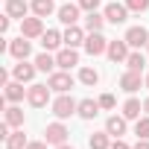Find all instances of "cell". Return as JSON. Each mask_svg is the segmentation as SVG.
Returning <instances> with one entry per match:
<instances>
[{"label":"cell","instance_id":"41","mask_svg":"<svg viewBox=\"0 0 149 149\" xmlns=\"http://www.w3.org/2000/svg\"><path fill=\"white\" fill-rule=\"evenodd\" d=\"M146 47H149V44H146Z\"/></svg>","mask_w":149,"mask_h":149},{"label":"cell","instance_id":"26","mask_svg":"<svg viewBox=\"0 0 149 149\" xmlns=\"http://www.w3.org/2000/svg\"><path fill=\"white\" fill-rule=\"evenodd\" d=\"M6 149H26V137H24V129H18V132H12V134L6 137Z\"/></svg>","mask_w":149,"mask_h":149},{"label":"cell","instance_id":"17","mask_svg":"<svg viewBox=\"0 0 149 149\" xmlns=\"http://www.w3.org/2000/svg\"><path fill=\"white\" fill-rule=\"evenodd\" d=\"M100 108H102V105H100V100H82L76 114H79L82 120H94V117L100 114Z\"/></svg>","mask_w":149,"mask_h":149},{"label":"cell","instance_id":"34","mask_svg":"<svg viewBox=\"0 0 149 149\" xmlns=\"http://www.w3.org/2000/svg\"><path fill=\"white\" fill-rule=\"evenodd\" d=\"M9 24H12V18L3 15V18H0V32H9Z\"/></svg>","mask_w":149,"mask_h":149},{"label":"cell","instance_id":"11","mask_svg":"<svg viewBox=\"0 0 149 149\" xmlns=\"http://www.w3.org/2000/svg\"><path fill=\"white\" fill-rule=\"evenodd\" d=\"M9 53L18 58V61H26L29 58V53H32V47H29V38H15V41H9Z\"/></svg>","mask_w":149,"mask_h":149},{"label":"cell","instance_id":"18","mask_svg":"<svg viewBox=\"0 0 149 149\" xmlns=\"http://www.w3.org/2000/svg\"><path fill=\"white\" fill-rule=\"evenodd\" d=\"M26 9H29L26 0H6V15H9V18L24 21V18H26Z\"/></svg>","mask_w":149,"mask_h":149},{"label":"cell","instance_id":"21","mask_svg":"<svg viewBox=\"0 0 149 149\" xmlns=\"http://www.w3.org/2000/svg\"><path fill=\"white\" fill-rule=\"evenodd\" d=\"M105 132L108 134H114V137H123L126 134V117H108V123H105Z\"/></svg>","mask_w":149,"mask_h":149},{"label":"cell","instance_id":"31","mask_svg":"<svg viewBox=\"0 0 149 149\" xmlns=\"http://www.w3.org/2000/svg\"><path fill=\"white\" fill-rule=\"evenodd\" d=\"M129 12H146L149 9V0H126Z\"/></svg>","mask_w":149,"mask_h":149},{"label":"cell","instance_id":"10","mask_svg":"<svg viewBox=\"0 0 149 149\" xmlns=\"http://www.w3.org/2000/svg\"><path fill=\"white\" fill-rule=\"evenodd\" d=\"M44 134H47V143H50V146H61V143H67V134H70V132H67L61 123H50Z\"/></svg>","mask_w":149,"mask_h":149},{"label":"cell","instance_id":"40","mask_svg":"<svg viewBox=\"0 0 149 149\" xmlns=\"http://www.w3.org/2000/svg\"><path fill=\"white\" fill-rule=\"evenodd\" d=\"M143 85H146V88H149V73H146V79H143Z\"/></svg>","mask_w":149,"mask_h":149},{"label":"cell","instance_id":"29","mask_svg":"<svg viewBox=\"0 0 149 149\" xmlns=\"http://www.w3.org/2000/svg\"><path fill=\"white\" fill-rule=\"evenodd\" d=\"M134 134H137L140 140H149V114H143V117L134 123Z\"/></svg>","mask_w":149,"mask_h":149},{"label":"cell","instance_id":"15","mask_svg":"<svg viewBox=\"0 0 149 149\" xmlns=\"http://www.w3.org/2000/svg\"><path fill=\"white\" fill-rule=\"evenodd\" d=\"M35 64H26V61H18L15 67H12V76L18 79V82H32V76H35Z\"/></svg>","mask_w":149,"mask_h":149},{"label":"cell","instance_id":"9","mask_svg":"<svg viewBox=\"0 0 149 149\" xmlns=\"http://www.w3.org/2000/svg\"><path fill=\"white\" fill-rule=\"evenodd\" d=\"M73 64H79V53L73 50V47H64V50L56 53V67L58 70H70Z\"/></svg>","mask_w":149,"mask_h":149},{"label":"cell","instance_id":"13","mask_svg":"<svg viewBox=\"0 0 149 149\" xmlns=\"http://www.w3.org/2000/svg\"><path fill=\"white\" fill-rule=\"evenodd\" d=\"M140 82H143V79H140V70H126L123 76H120V88H123L126 94H134V91L140 88Z\"/></svg>","mask_w":149,"mask_h":149},{"label":"cell","instance_id":"7","mask_svg":"<svg viewBox=\"0 0 149 149\" xmlns=\"http://www.w3.org/2000/svg\"><path fill=\"white\" fill-rule=\"evenodd\" d=\"M129 53H132V47H129V41L123 38V41H108V50H105V56L117 64V61H126L129 58Z\"/></svg>","mask_w":149,"mask_h":149},{"label":"cell","instance_id":"35","mask_svg":"<svg viewBox=\"0 0 149 149\" xmlns=\"http://www.w3.org/2000/svg\"><path fill=\"white\" fill-rule=\"evenodd\" d=\"M26 149H47V140H32L26 143Z\"/></svg>","mask_w":149,"mask_h":149},{"label":"cell","instance_id":"25","mask_svg":"<svg viewBox=\"0 0 149 149\" xmlns=\"http://www.w3.org/2000/svg\"><path fill=\"white\" fill-rule=\"evenodd\" d=\"M88 143H91V149H111V140H108V132H94Z\"/></svg>","mask_w":149,"mask_h":149},{"label":"cell","instance_id":"28","mask_svg":"<svg viewBox=\"0 0 149 149\" xmlns=\"http://www.w3.org/2000/svg\"><path fill=\"white\" fill-rule=\"evenodd\" d=\"M53 0H32V12L38 15V18H47V15H53Z\"/></svg>","mask_w":149,"mask_h":149},{"label":"cell","instance_id":"12","mask_svg":"<svg viewBox=\"0 0 149 149\" xmlns=\"http://www.w3.org/2000/svg\"><path fill=\"white\" fill-rule=\"evenodd\" d=\"M85 38H88L85 29L73 24V26H67V32H64V47H73V50H76V47H85Z\"/></svg>","mask_w":149,"mask_h":149},{"label":"cell","instance_id":"20","mask_svg":"<svg viewBox=\"0 0 149 149\" xmlns=\"http://www.w3.org/2000/svg\"><path fill=\"white\" fill-rule=\"evenodd\" d=\"M3 120H6L12 129H21V126H24V108H18V105L12 102V105L3 111Z\"/></svg>","mask_w":149,"mask_h":149},{"label":"cell","instance_id":"36","mask_svg":"<svg viewBox=\"0 0 149 149\" xmlns=\"http://www.w3.org/2000/svg\"><path fill=\"white\" fill-rule=\"evenodd\" d=\"M111 149H132V146H129V143H126V140H120V137H117V140H114V143H111Z\"/></svg>","mask_w":149,"mask_h":149},{"label":"cell","instance_id":"37","mask_svg":"<svg viewBox=\"0 0 149 149\" xmlns=\"http://www.w3.org/2000/svg\"><path fill=\"white\" fill-rule=\"evenodd\" d=\"M132 149H149V140H137V143H134Z\"/></svg>","mask_w":149,"mask_h":149},{"label":"cell","instance_id":"4","mask_svg":"<svg viewBox=\"0 0 149 149\" xmlns=\"http://www.w3.org/2000/svg\"><path fill=\"white\" fill-rule=\"evenodd\" d=\"M108 50V38L102 35V32H88V38H85V53L88 56H102Z\"/></svg>","mask_w":149,"mask_h":149},{"label":"cell","instance_id":"39","mask_svg":"<svg viewBox=\"0 0 149 149\" xmlns=\"http://www.w3.org/2000/svg\"><path fill=\"white\" fill-rule=\"evenodd\" d=\"M56 149H73V146H67V143H61V146H56Z\"/></svg>","mask_w":149,"mask_h":149},{"label":"cell","instance_id":"3","mask_svg":"<svg viewBox=\"0 0 149 149\" xmlns=\"http://www.w3.org/2000/svg\"><path fill=\"white\" fill-rule=\"evenodd\" d=\"M47 85H50L56 94H67V91L73 88V76H70L67 70H53L50 79H47Z\"/></svg>","mask_w":149,"mask_h":149},{"label":"cell","instance_id":"5","mask_svg":"<svg viewBox=\"0 0 149 149\" xmlns=\"http://www.w3.org/2000/svg\"><path fill=\"white\" fill-rule=\"evenodd\" d=\"M21 35L24 38H41L44 35V18H24L21 21Z\"/></svg>","mask_w":149,"mask_h":149},{"label":"cell","instance_id":"19","mask_svg":"<svg viewBox=\"0 0 149 149\" xmlns=\"http://www.w3.org/2000/svg\"><path fill=\"white\" fill-rule=\"evenodd\" d=\"M41 44H44V50H58V47L64 44V35H61L58 29H47V32L41 35Z\"/></svg>","mask_w":149,"mask_h":149},{"label":"cell","instance_id":"32","mask_svg":"<svg viewBox=\"0 0 149 149\" xmlns=\"http://www.w3.org/2000/svg\"><path fill=\"white\" fill-rule=\"evenodd\" d=\"M100 105H102V108H114V105H117L114 94H102V97H100Z\"/></svg>","mask_w":149,"mask_h":149},{"label":"cell","instance_id":"22","mask_svg":"<svg viewBox=\"0 0 149 149\" xmlns=\"http://www.w3.org/2000/svg\"><path fill=\"white\" fill-rule=\"evenodd\" d=\"M102 26H105V15H100V12H88V18H85V29H88V32H102Z\"/></svg>","mask_w":149,"mask_h":149},{"label":"cell","instance_id":"1","mask_svg":"<svg viewBox=\"0 0 149 149\" xmlns=\"http://www.w3.org/2000/svg\"><path fill=\"white\" fill-rule=\"evenodd\" d=\"M79 111V102L73 100V97H67V94H58L56 100H53V114L58 117V120H67L70 114H76Z\"/></svg>","mask_w":149,"mask_h":149},{"label":"cell","instance_id":"24","mask_svg":"<svg viewBox=\"0 0 149 149\" xmlns=\"http://www.w3.org/2000/svg\"><path fill=\"white\" fill-rule=\"evenodd\" d=\"M140 111H143L140 100H126V105H123V117L126 120H140Z\"/></svg>","mask_w":149,"mask_h":149},{"label":"cell","instance_id":"27","mask_svg":"<svg viewBox=\"0 0 149 149\" xmlns=\"http://www.w3.org/2000/svg\"><path fill=\"white\" fill-rule=\"evenodd\" d=\"M79 82L88 85V88H94V85L100 82V73H97L94 67H82V70H79Z\"/></svg>","mask_w":149,"mask_h":149},{"label":"cell","instance_id":"38","mask_svg":"<svg viewBox=\"0 0 149 149\" xmlns=\"http://www.w3.org/2000/svg\"><path fill=\"white\" fill-rule=\"evenodd\" d=\"M143 114H149V97L143 100Z\"/></svg>","mask_w":149,"mask_h":149},{"label":"cell","instance_id":"2","mask_svg":"<svg viewBox=\"0 0 149 149\" xmlns=\"http://www.w3.org/2000/svg\"><path fill=\"white\" fill-rule=\"evenodd\" d=\"M50 85H29L26 88V100H29V105L32 108H44L47 102H50Z\"/></svg>","mask_w":149,"mask_h":149},{"label":"cell","instance_id":"14","mask_svg":"<svg viewBox=\"0 0 149 149\" xmlns=\"http://www.w3.org/2000/svg\"><path fill=\"white\" fill-rule=\"evenodd\" d=\"M3 100L6 102H21L24 100V82H18V79L15 82H6L3 85Z\"/></svg>","mask_w":149,"mask_h":149},{"label":"cell","instance_id":"33","mask_svg":"<svg viewBox=\"0 0 149 149\" xmlns=\"http://www.w3.org/2000/svg\"><path fill=\"white\" fill-rule=\"evenodd\" d=\"M97 6H100V0H79V9L85 12H97Z\"/></svg>","mask_w":149,"mask_h":149},{"label":"cell","instance_id":"30","mask_svg":"<svg viewBox=\"0 0 149 149\" xmlns=\"http://www.w3.org/2000/svg\"><path fill=\"white\" fill-rule=\"evenodd\" d=\"M126 64H129V70H143V64H146V58L137 53V50H132L129 53V58H126Z\"/></svg>","mask_w":149,"mask_h":149},{"label":"cell","instance_id":"6","mask_svg":"<svg viewBox=\"0 0 149 149\" xmlns=\"http://www.w3.org/2000/svg\"><path fill=\"white\" fill-rule=\"evenodd\" d=\"M102 15H105L108 24L117 26V24H126V18H129V6H126V3H108Z\"/></svg>","mask_w":149,"mask_h":149},{"label":"cell","instance_id":"16","mask_svg":"<svg viewBox=\"0 0 149 149\" xmlns=\"http://www.w3.org/2000/svg\"><path fill=\"white\" fill-rule=\"evenodd\" d=\"M58 21H61L64 26H73V24L79 21V6H76V3H64V6L58 9Z\"/></svg>","mask_w":149,"mask_h":149},{"label":"cell","instance_id":"8","mask_svg":"<svg viewBox=\"0 0 149 149\" xmlns=\"http://www.w3.org/2000/svg\"><path fill=\"white\" fill-rule=\"evenodd\" d=\"M126 41H129V47H132V50L146 47V44H149V32H146V26H129Z\"/></svg>","mask_w":149,"mask_h":149},{"label":"cell","instance_id":"23","mask_svg":"<svg viewBox=\"0 0 149 149\" xmlns=\"http://www.w3.org/2000/svg\"><path fill=\"white\" fill-rule=\"evenodd\" d=\"M35 67H38L41 73H53V67H56V56H50V50H44L41 56H35Z\"/></svg>","mask_w":149,"mask_h":149}]
</instances>
